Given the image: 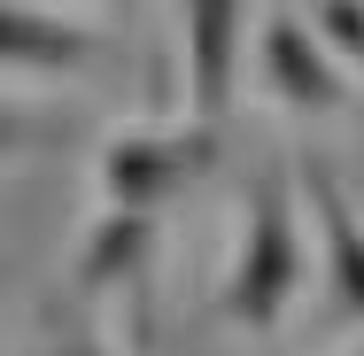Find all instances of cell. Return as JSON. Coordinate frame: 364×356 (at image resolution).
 <instances>
[{"instance_id":"cell-1","label":"cell","mask_w":364,"mask_h":356,"mask_svg":"<svg viewBox=\"0 0 364 356\" xmlns=\"http://www.w3.org/2000/svg\"><path fill=\"white\" fill-rule=\"evenodd\" d=\"M294 286H302V225H294L287 171L264 163L248 202H240V240H232V271H225V318L248 333H272L287 318Z\"/></svg>"},{"instance_id":"cell-2","label":"cell","mask_w":364,"mask_h":356,"mask_svg":"<svg viewBox=\"0 0 364 356\" xmlns=\"http://www.w3.org/2000/svg\"><path fill=\"white\" fill-rule=\"evenodd\" d=\"M210 163H218V124H202V117L171 124V132H117L101 147V202L163 217Z\"/></svg>"},{"instance_id":"cell-3","label":"cell","mask_w":364,"mask_h":356,"mask_svg":"<svg viewBox=\"0 0 364 356\" xmlns=\"http://www.w3.org/2000/svg\"><path fill=\"white\" fill-rule=\"evenodd\" d=\"M240 31L248 0H178V55H186V109L202 124H225L232 77H240Z\"/></svg>"},{"instance_id":"cell-4","label":"cell","mask_w":364,"mask_h":356,"mask_svg":"<svg viewBox=\"0 0 364 356\" xmlns=\"http://www.w3.org/2000/svg\"><path fill=\"white\" fill-rule=\"evenodd\" d=\"M302 194L318 210V256H326V302L333 318H364V217L349 210L326 155H302Z\"/></svg>"},{"instance_id":"cell-5","label":"cell","mask_w":364,"mask_h":356,"mask_svg":"<svg viewBox=\"0 0 364 356\" xmlns=\"http://www.w3.org/2000/svg\"><path fill=\"white\" fill-rule=\"evenodd\" d=\"M101 63V39L31 0H0V70H85Z\"/></svg>"},{"instance_id":"cell-6","label":"cell","mask_w":364,"mask_h":356,"mask_svg":"<svg viewBox=\"0 0 364 356\" xmlns=\"http://www.w3.org/2000/svg\"><path fill=\"white\" fill-rule=\"evenodd\" d=\"M264 77H272V93L287 109H318V117L341 109V70H333L326 39H310L302 16H272L264 23Z\"/></svg>"},{"instance_id":"cell-7","label":"cell","mask_w":364,"mask_h":356,"mask_svg":"<svg viewBox=\"0 0 364 356\" xmlns=\"http://www.w3.org/2000/svg\"><path fill=\"white\" fill-rule=\"evenodd\" d=\"M147 248H155V217H147V210H109L101 225H93V232H85V256H77V286H85V294H101V286L132 279Z\"/></svg>"},{"instance_id":"cell-8","label":"cell","mask_w":364,"mask_h":356,"mask_svg":"<svg viewBox=\"0 0 364 356\" xmlns=\"http://www.w3.org/2000/svg\"><path fill=\"white\" fill-rule=\"evenodd\" d=\"M310 23H318L326 55H349L364 70V0H310Z\"/></svg>"},{"instance_id":"cell-9","label":"cell","mask_w":364,"mask_h":356,"mask_svg":"<svg viewBox=\"0 0 364 356\" xmlns=\"http://www.w3.org/2000/svg\"><path fill=\"white\" fill-rule=\"evenodd\" d=\"M16 147H31V124H23V117H8V109H0V155H16Z\"/></svg>"},{"instance_id":"cell-10","label":"cell","mask_w":364,"mask_h":356,"mask_svg":"<svg viewBox=\"0 0 364 356\" xmlns=\"http://www.w3.org/2000/svg\"><path fill=\"white\" fill-rule=\"evenodd\" d=\"M63 356H117V349H101V341H70Z\"/></svg>"}]
</instances>
